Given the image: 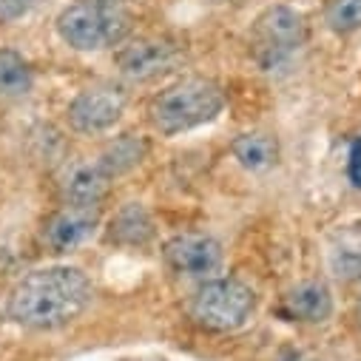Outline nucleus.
Returning <instances> with one entry per match:
<instances>
[{
    "label": "nucleus",
    "instance_id": "f257e3e1",
    "mask_svg": "<svg viewBox=\"0 0 361 361\" xmlns=\"http://www.w3.org/2000/svg\"><path fill=\"white\" fill-rule=\"evenodd\" d=\"M94 299V285L77 264H46L20 276L6 296V319L23 330L51 333L74 324Z\"/></svg>",
    "mask_w": 361,
    "mask_h": 361
},
{
    "label": "nucleus",
    "instance_id": "f03ea898",
    "mask_svg": "<svg viewBox=\"0 0 361 361\" xmlns=\"http://www.w3.org/2000/svg\"><path fill=\"white\" fill-rule=\"evenodd\" d=\"M225 88L211 77H183L151 100L148 120L159 137H179L214 123L225 111Z\"/></svg>",
    "mask_w": 361,
    "mask_h": 361
},
{
    "label": "nucleus",
    "instance_id": "7ed1b4c3",
    "mask_svg": "<svg viewBox=\"0 0 361 361\" xmlns=\"http://www.w3.org/2000/svg\"><path fill=\"white\" fill-rule=\"evenodd\" d=\"M134 15L123 0H71L54 18V32L71 51L94 54L131 37Z\"/></svg>",
    "mask_w": 361,
    "mask_h": 361
},
{
    "label": "nucleus",
    "instance_id": "20e7f679",
    "mask_svg": "<svg viewBox=\"0 0 361 361\" xmlns=\"http://www.w3.org/2000/svg\"><path fill=\"white\" fill-rule=\"evenodd\" d=\"M253 313L256 290L239 276H211L188 302L191 322L208 333H236L253 319Z\"/></svg>",
    "mask_w": 361,
    "mask_h": 361
},
{
    "label": "nucleus",
    "instance_id": "39448f33",
    "mask_svg": "<svg viewBox=\"0 0 361 361\" xmlns=\"http://www.w3.org/2000/svg\"><path fill=\"white\" fill-rule=\"evenodd\" d=\"M307 43V20L293 6H267L250 26L247 49L262 71H276L288 66Z\"/></svg>",
    "mask_w": 361,
    "mask_h": 361
},
{
    "label": "nucleus",
    "instance_id": "423d86ee",
    "mask_svg": "<svg viewBox=\"0 0 361 361\" xmlns=\"http://www.w3.org/2000/svg\"><path fill=\"white\" fill-rule=\"evenodd\" d=\"M128 109V92L120 82H97L71 97L66 106V123L74 134L97 137L111 131Z\"/></svg>",
    "mask_w": 361,
    "mask_h": 361
},
{
    "label": "nucleus",
    "instance_id": "0eeeda50",
    "mask_svg": "<svg viewBox=\"0 0 361 361\" xmlns=\"http://www.w3.org/2000/svg\"><path fill=\"white\" fill-rule=\"evenodd\" d=\"M185 60V46L176 37H137L117 46L114 63L120 74L131 82H151L173 68H179Z\"/></svg>",
    "mask_w": 361,
    "mask_h": 361
},
{
    "label": "nucleus",
    "instance_id": "6e6552de",
    "mask_svg": "<svg viewBox=\"0 0 361 361\" xmlns=\"http://www.w3.org/2000/svg\"><path fill=\"white\" fill-rule=\"evenodd\" d=\"M162 259L171 274L185 279H211L225 262L222 242L202 231L173 233L162 245Z\"/></svg>",
    "mask_w": 361,
    "mask_h": 361
},
{
    "label": "nucleus",
    "instance_id": "1a4fd4ad",
    "mask_svg": "<svg viewBox=\"0 0 361 361\" xmlns=\"http://www.w3.org/2000/svg\"><path fill=\"white\" fill-rule=\"evenodd\" d=\"M100 228H103V205L63 202V208H57L43 222L40 239L51 253H71L85 242H92Z\"/></svg>",
    "mask_w": 361,
    "mask_h": 361
},
{
    "label": "nucleus",
    "instance_id": "9d476101",
    "mask_svg": "<svg viewBox=\"0 0 361 361\" xmlns=\"http://www.w3.org/2000/svg\"><path fill=\"white\" fill-rule=\"evenodd\" d=\"M333 310H336L333 290L316 279L290 288L279 305L282 319L296 322V324H324V322H330Z\"/></svg>",
    "mask_w": 361,
    "mask_h": 361
},
{
    "label": "nucleus",
    "instance_id": "9b49d317",
    "mask_svg": "<svg viewBox=\"0 0 361 361\" xmlns=\"http://www.w3.org/2000/svg\"><path fill=\"white\" fill-rule=\"evenodd\" d=\"M117 179L106 171L100 159L74 165L63 179V202L71 205H103Z\"/></svg>",
    "mask_w": 361,
    "mask_h": 361
},
{
    "label": "nucleus",
    "instance_id": "f8f14e48",
    "mask_svg": "<svg viewBox=\"0 0 361 361\" xmlns=\"http://www.w3.org/2000/svg\"><path fill=\"white\" fill-rule=\"evenodd\" d=\"M327 267L344 285L361 282V219L344 222L327 236Z\"/></svg>",
    "mask_w": 361,
    "mask_h": 361
},
{
    "label": "nucleus",
    "instance_id": "ddd939ff",
    "mask_svg": "<svg viewBox=\"0 0 361 361\" xmlns=\"http://www.w3.org/2000/svg\"><path fill=\"white\" fill-rule=\"evenodd\" d=\"M157 236V225L151 211L142 202H126L114 211V216L109 219L106 228V239L117 247L126 250H137V247H148Z\"/></svg>",
    "mask_w": 361,
    "mask_h": 361
},
{
    "label": "nucleus",
    "instance_id": "4468645a",
    "mask_svg": "<svg viewBox=\"0 0 361 361\" xmlns=\"http://www.w3.org/2000/svg\"><path fill=\"white\" fill-rule=\"evenodd\" d=\"M231 154L245 171L262 173V171H270L279 162V142H276L274 134H267V131H242V134L233 137Z\"/></svg>",
    "mask_w": 361,
    "mask_h": 361
},
{
    "label": "nucleus",
    "instance_id": "2eb2a0df",
    "mask_svg": "<svg viewBox=\"0 0 361 361\" xmlns=\"http://www.w3.org/2000/svg\"><path fill=\"white\" fill-rule=\"evenodd\" d=\"M35 68L18 49H0V103H18L32 94Z\"/></svg>",
    "mask_w": 361,
    "mask_h": 361
},
{
    "label": "nucleus",
    "instance_id": "dca6fc26",
    "mask_svg": "<svg viewBox=\"0 0 361 361\" xmlns=\"http://www.w3.org/2000/svg\"><path fill=\"white\" fill-rule=\"evenodd\" d=\"M148 151H151V145H148L145 137H140V134H120V137H114L103 148V154L97 159L106 165V171L114 179H120V176L131 173L137 165H142V159L148 157Z\"/></svg>",
    "mask_w": 361,
    "mask_h": 361
},
{
    "label": "nucleus",
    "instance_id": "f3484780",
    "mask_svg": "<svg viewBox=\"0 0 361 361\" xmlns=\"http://www.w3.org/2000/svg\"><path fill=\"white\" fill-rule=\"evenodd\" d=\"M324 23L336 35L361 32V0H330L324 9Z\"/></svg>",
    "mask_w": 361,
    "mask_h": 361
},
{
    "label": "nucleus",
    "instance_id": "a211bd4d",
    "mask_svg": "<svg viewBox=\"0 0 361 361\" xmlns=\"http://www.w3.org/2000/svg\"><path fill=\"white\" fill-rule=\"evenodd\" d=\"M40 4H43V0H0V26L18 23L29 12H35Z\"/></svg>",
    "mask_w": 361,
    "mask_h": 361
},
{
    "label": "nucleus",
    "instance_id": "6ab92c4d",
    "mask_svg": "<svg viewBox=\"0 0 361 361\" xmlns=\"http://www.w3.org/2000/svg\"><path fill=\"white\" fill-rule=\"evenodd\" d=\"M347 179L353 183V188L361 191V134L353 137V142L347 148Z\"/></svg>",
    "mask_w": 361,
    "mask_h": 361
},
{
    "label": "nucleus",
    "instance_id": "aec40b11",
    "mask_svg": "<svg viewBox=\"0 0 361 361\" xmlns=\"http://www.w3.org/2000/svg\"><path fill=\"white\" fill-rule=\"evenodd\" d=\"M274 361H316V358L307 355V353L299 350V347H282V350L274 355Z\"/></svg>",
    "mask_w": 361,
    "mask_h": 361
}]
</instances>
